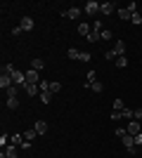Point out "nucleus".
<instances>
[{"label":"nucleus","instance_id":"nucleus-34","mask_svg":"<svg viewBox=\"0 0 142 158\" xmlns=\"http://www.w3.org/2000/svg\"><path fill=\"white\" fill-rule=\"evenodd\" d=\"M135 146H142V132H140V135L135 137Z\"/></svg>","mask_w":142,"mask_h":158},{"label":"nucleus","instance_id":"nucleus-2","mask_svg":"<svg viewBox=\"0 0 142 158\" xmlns=\"http://www.w3.org/2000/svg\"><path fill=\"white\" fill-rule=\"evenodd\" d=\"M67 57H69V59H78V61H90V59H93V54H90V52H78V50H69Z\"/></svg>","mask_w":142,"mask_h":158},{"label":"nucleus","instance_id":"nucleus-6","mask_svg":"<svg viewBox=\"0 0 142 158\" xmlns=\"http://www.w3.org/2000/svg\"><path fill=\"white\" fill-rule=\"evenodd\" d=\"M126 130H128V135H133V137H137V135H140V132H142V130H140V120H130Z\"/></svg>","mask_w":142,"mask_h":158},{"label":"nucleus","instance_id":"nucleus-23","mask_svg":"<svg viewBox=\"0 0 142 158\" xmlns=\"http://www.w3.org/2000/svg\"><path fill=\"white\" fill-rule=\"evenodd\" d=\"M100 38H102V40H111V38H114V33L109 31V28H104V31L100 33Z\"/></svg>","mask_w":142,"mask_h":158},{"label":"nucleus","instance_id":"nucleus-20","mask_svg":"<svg viewBox=\"0 0 142 158\" xmlns=\"http://www.w3.org/2000/svg\"><path fill=\"white\" fill-rule=\"evenodd\" d=\"M41 102L43 104H50L52 102V92H41Z\"/></svg>","mask_w":142,"mask_h":158},{"label":"nucleus","instance_id":"nucleus-16","mask_svg":"<svg viewBox=\"0 0 142 158\" xmlns=\"http://www.w3.org/2000/svg\"><path fill=\"white\" fill-rule=\"evenodd\" d=\"M31 69H33V71H38V73H41L43 69H45V61H43V59H33V61H31Z\"/></svg>","mask_w":142,"mask_h":158},{"label":"nucleus","instance_id":"nucleus-33","mask_svg":"<svg viewBox=\"0 0 142 158\" xmlns=\"http://www.w3.org/2000/svg\"><path fill=\"white\" fill-rule=\"evenodd\" d=\"M133 118H137V120L142 118V109H135V113H133Z\"/></svg>","mask_w":142,"mask_h":158},{"label":"nucleus","instance_id":"nucleus-14","mask_svg":"<svg viewBox=\"0 0 142 158\" xmlns=\"http://www.w3.org/2000/svg\"><path fill=\"white\" fill-rule=\"evenodd\" d=\"M85 80H88V83H83V85H85V87H93V83H97V73H95V71H88Z\"/></svg>","mask_w":142,"mask_h":158},{"label":"nucleus","instance_id":"nucleus-18","mask_svg":"<svg viewBox=\"0 0 142 158\" xmlns=\"http://www.w3.org/2000/svg\"><path fill=\"white\" fill-rule=\"evenodd\" d=\"M102 31H104V24H102L100 19L93 21V33H102Z\"/></svg>","mask_w":142,"mask_h":158},{"label":"nucleus","instance_id":"nucleus-28","mask_svg":"<svg viewBox=\"0 0 142 158\" xmlns=\"http://www.w3.org/2000/svg\"><path fill=\"white\" fill-rule=\"evenodd\" d=\"M130 21H133V24H135V26H140V24H142V17H140V14H133V17H130Z\"/></svg>","mask_w":142,"mask_h":158},{"label":"nucleus","instance_id":"nucleus-19","mask_svg":"<svg viewBox=\"0 0 142 158\" xmlns=\"http://www.w3.org/2000/svg\"><path fill=\"white\" fill-rule=\"evenodd\" d=\"M116 66H118V69H126V66H128V57H126V54L118 57V59H116Z\"/></svg>","mask_w":142,"mask_h":158},{"label":"nucleus","instance_id":"nucleus-31","mask_svg":"<svg viewBox=\"0 0 142 158\" xmlns=\"http://www.w3.org/2000/svg\"><path fill=\"white\" fill-rule=\"evenodd\" d=\"M88 40H90V43H97V40H100V33H90Z\"/></svg>","mask_w":142,"mask_h":158},{"label":"nucleus","instance_id":"nucleus-21","mask_svg":"<svg viewBox=\"0 0 142 158\" xmlns=\"http://www.w3.org/2000/svg\"><path fill=\"white\" fill-rule=\"evenodd\" d=\"M19 106V97H12V99H7V109H17Z\"/></svg>","mask_w":142,"mask_h":158},{"label":"nucleus","instance_id":"nucleus-3","mask_svg":"<svg viewBox=\"0 0 142 158\" xmlns=\"http://www.w3.org/2000/svg\"><path fill=\"white\" fill-rule=\"evenodd\" d=\"M62 17H64V19H78V17H81V7H69V10L62 12Z\"/></svg>","mask_w":142,"mask_h":158},{"label":"nucleus","instance_id":"nucleus-7","mask_svg":"<svg viewBox=\"0 0 142 158\" xmlns=\"http://www.w3.org/2000/svg\"><path fill=\"white\" fill-rule=\"evenodd\" d=\"M116 10V2H102L100 5V14H114Z\"/></svg>","mask_w":142,"mask_h":158},{"label":"nucleus","instance_id":"nucleus-13","mask_svg":"<svg viewBox=\"0 0 142 158\" xmlns=\"http://www.w3.org/2000/svg\"><path fill=\"white\" fill-rule=\"evenodd\" d=\"M36 132H38V135H45V132H47V123H45V120H36Z\"/></svg>","mask_w":142,"mask_h":158},{"label":"nucleus","instance_id":"nucleus-22","mask_svg":"<svg viewBox=\"0 0 142 158\" xmlns=\"http://www.w3.org/2000/svg\"><path fill=\"white\" fill-rule=\"evenodd\" d=\"M17 92H19V85H12V87H10V90H7V99L17 97Z\"/></svg>","mask_w":142,"mask_h":158},{"label":"nucleus","instance_id":"nucleus-27","mask_svg":"<svg viewBox=\"0 0 142 158\" xmlns=\"http://www.w3.org/2000/svg\"><path fill=\"white\" fill-rule=\"evenodd\" d=\"M133 113H135V111H133V109H128V106H126V109H123V111H121V116H123V118H133Z\"/></svg>","mask_w":142,"mask_h":158},{"label":"nucleus","instance_id":"nucleus-24","mask_svg":"<svg viewBox=\"0 0 142 158\" xmlns=\"http://www.w3.org/2000/svg\"><path fill=\"white\" fill-rule=\"evenodd\" d=\"M126 104H123V99H114V111H123Z\"/></svg>","mask_w":142,"mask_h":158},{"label":"nucleus","instance_id":"nucleus-29","mask_svg":"<svg viewBox=\"0 0 142 158\" xmlns=\"http://www.w3.org/2000/svg\"><path fill=\"white\" fill-rule=\"evenodd\" d=\"M7 144H10V135H2V137H0V146H2V149H5Z\"/></svg>","mask_w":142,"mask_h":158},{"label":"nucleus","instance_id":"nucleus-35","mask_svg":"<svg viewBox=\"0 0 142 158\" xmlns=\"http://www.w3.org/2000/svg\"><path fill=\"white\" fill-rule=\"evenodd\" d=\"M140 158H142V156H140Z\"/></svg>","mask_w":142,"mask_h":158},{"label":"nucleus","instance_id":"nucleus-25","mask_svg":"<svg viewBox=\"0 0 142 158\" xmlns=\"http://www.w3.org/2000/svg\"><path fill=\"white\" fill-rule=\"evenodd\" d=\"M59 90H62V83H50V92L52 94H57Z\"/></svg>","mask_w":142,"mask_h":158},{"label":"nucleus","instance_id":"nucleus-4","mask_svg":"<svg viewBox=\"0 0 142 158\" xmlns=\"http://www.w3.org/2000/svg\"><path fill=\"white\" fill-rule=\"evenodd\" d=\"M26 83H31V85H38V83H41V73L33 71V69H28V71H26Z\"/></svg>","mask_w":142,"mask_h":158},{"label":"nucleus","instance_id":"nucleus-11","mask_svg":"<svg viewBox=\"0 0 142 158\" xmlns=\"http://www.w3.org/2000/svg\"><path fill=\"white\" fill-rule=\"evenodd\" d=\"M19 26H21V31H33V19H31V17H24Z\"/></svg>","mask_w":142,"mask_h":158},{"label":"nucleus","instance_id":"nucleus-8","mask_svg":"<svg viewBox=\"0 0 142 158\" xmlns=\"http://www.w3.org/2000/svg\"><path fill=\"white\" fill-rule=\"evenodd\" d=\"M111 50H114L116 59H118V57H123V54H126V43H123V40H118V43H116V45L111 47Z\"/></svg>","mask_w":142,"mask_h":158},{"label":"nucleus","instance_id":"nucleus-32","mask_svg":"<svg viewBox=\"0 0 142 158\" xmlns=\"http://www.w3.org/2000/svg\"><path fill=\"white\" fill-rule=\"evenodd\" d=\"M93 90H95V92H102V90H104V85H102V83H93Z\"/></svg>","mask_w":142,"mask_h":158},{"label":"nucleus","instance_id":"nucleus-17","mask_svg":"<svg viewBox=\"0 0 142 158\" xmlns=\"http://www.w3.org/2000/svg\"><path fill=\"white\" fill-rule=\"evenodd\" d=\"M36 137H38L36 127H31V130H26V132H24V139H26V142H31V139H36Z\"/></svg>","mask_w":142,"mask_h":158},{"label":"nucleus","instance_id":"nucleus-15","mask_svg":"<svg viewBox=\"0 0 142 158\" xmlns=\"http://www.w3.org/2000/svg\"><path fill=\"white\" fill-rule=\"evenodd\" d=\"M24 142H26L24 135H12V137H10V144H14V146H21Z\"/></svg>","mask_w":142,"mask_h":158},{"label":"nucleus","instance_id":"nucleus-9","mask_svg":"<svg viewBox=\"0 0 142 158\" xmlns=\"http://www.w3.org/2000/svg\"><path fill=\"white\" fill-rule=\"evenodd\" d=\"M83 10H85V12H88V14H97V12H100V5H97L95 0H88V2H85V7H83Z\"/></svg>","mask_w":142,"mask_h":158},{"label":"nucleus","instance_id":"nucleus-5","mask_svg":"<svg viewBox=\"0 0 142 158\" xmlns=\"http://www.w3.org/2000/svg\"><path fill=\"white\" fill-rule=\"evenodd\" d=\"M12 85H14L12 76H7V73H0V87H2V90H10Z\"/></svg>","mask_w":142,"mask_h":158},{"label":"nucleus","instance_id":"nucleus-30","mask_svg":"<svg viewBox=\"0 0 142 158\" xmlns=\"http://www.w3.org/2000/svg\"><path fill=\"white\" fill-rule=\"evenodd\" d=\"M111 120H123L121 111H111Z\"/></svg>","mask_w":142,"mask_h":158},{"label":"nucleus","instance_id":"nucleus-12","mask_svg":"<svg viewBox=\"0 0 142 158\" xmlns=\"http://www.w3.org/2000/svg\"><path fill=\"white\" fill-rule=\"evenodd\" d=\"M130 17H133V12H130L128 7H118V19H123V21H128Z\"/></svg>","mask_w":142,"mask_h":158},{"label":"nucleus","instance_id":"nucleus-1","mask_svg":"<svg viewBox=\"0 0 142 158\" xmlns=\"http://www.w3.org/2000/svg\"><path fill=\"white\" fill-rule=\"evenodd\" d=\"M116 137L123 142V146H126V151L130 153V156H135L137 149H135V137L133 135H128V130L126 127H116Z\"/></svg>","mask_w":142,"mask_h":158},{"label":"nucleus","instance_id":"nucleus-26","mask_svg":"<svg viewBox=\"0 0 142 158\" xmlns=\"http://www.w3.org/2000/svg\"><path fill=\"white\" fill-rule=\"evenodd\" d=\"M104 59H107V61H116V54H114V50H107V52H104Z\"/></svg>","mask_w":142,"mask_h":158},{"label":"nucleus","instance_id":"nucleus-10","mask_svg":"<svg viewBox=\"0 0 142 158\" xmlns=\"http://www.w3.org/2000/svg\"><path fill=\"white\" fill-rule=\"evenodd\" d=\"M24 92H26L28 97H36V94L41 92V85H31V83H26V87H24Z\"/></svg>","mask_w":142,"mask_h":158}]
</instances>
